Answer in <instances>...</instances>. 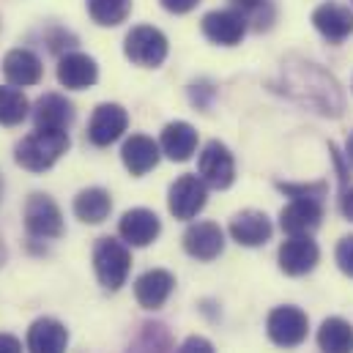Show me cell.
<instances>
[{"label":"cell","mask_w":353,"mask_h":353,"mask_svg":"<svg viewBox=\"0 0 353 353\" xmlns=\"http://www.w3.org/2000/svg\"><path fill=\"white\" fill-rule=\"evenodd\" d=\"M69 332L55 318H39L28 329V351L30 353H66Z\"/></svg>","instance_id":"cell-22"},{"label":"cell","mask_w":353,"mask_h":353,"mask_svg":"<svg viewBox=\"0 0 353 353\" xmlns=\"http://www.w3.org/2000/svg\"><path fill=\"white\" fill-rule=\"evenodd\" d=\"M183 250L194 261H205L208 263V261H214V258L222 255V250H225V233L214 222H194L183 233Z\"/></svg>","instance_id":"cell-12"},{"label":"cell","mask_w":353,"mask_h":353,"mask_svg":"<svg viewBox=\"0 0 353 353\" xmlns=\"http://www.w3.org/2000/svg\"><path fill=\"white\" fill-rule=\"evenodd\" d=\"M36 129H69L74 123V107L61 93H44L33 107Z\"/></svg>","instance_id":"cell-21"},{"label":"cell","mask_w":353,"mask_h":353,"mask_svg":"<svg viewBox=\"0 0 353 353\" xmlns=\"http://www.w3.org/2000/svg\"><path fill=\"white\" fill-rule=\"evenodd\" d=\"M28 99L19 88L0 85V126H19L28 118Z\"/></svg>","instance_id":"cell-26"},{"label":"cell","mask_w":353,"mask_h":353,"mask_svg":"<svg viewBox=\"0 0 353 353\" xmlns=\"http://www.w3.org/2000/svg\"><path fill=\"white\" fill-rule=\"evenodd\" d=\"M274 228H271V219L265 216L263 211H241L233 216L230 222V236L236 244L241 247H261L271 239Z\"/></svg>","instance_id":"cell-19"},{"label":"cell","mask_w":353,"mask_h":353,"mask_svg":"<svg viewBox=\"0 0 353 353\" xmlns=\"http://www.w3.org/2000/svg\"><path fill=\"white\" fill-rule=\"evenodd\" d=\"M321 258L318 244L310 236H290L282 247H279V268L288 276H304L310 274Z\"/></svg>","instance_id":"cell-14"},{"label":"cell","mask_w":353,"mask_h":353,"mask_svg":"<svg viewBox=\"0 0 353 353\" xmlns=\"http://www.w3.org/2000/svg\"><path fill=\"white\" fill-rule=\"evenodd\" d=\"M203 33L214 44L236 47L247 33V19L236 8H216L203 17Z\"/></svg>","instance_id":"cell-10"},{"label":"cell","mask_w":353,"mask_h":353,"mask_svg":"<svg viewBox=\"0 0 353 353\" xmlns=\"http://www.w3.org/2000/svg\"><path fill=\"white\" fill-rule=\"evenodd\" d=\"M233 8L247 19V25L252 22L255 30H268L276 14L271 0H233Z\"/></svg>","instance_id":"cell-28"},{"label":"cell","mask_w":353,"mask_h":353,"mask_svg":"<svg viewBox=\"0 0 353 353\" xmlns=\"http://www.w3.org/2000/svg\"><path fill=\"white\" fill-rule=\"evenodd\" d=\"M197 173H200V181L211 189H228L233 181H236V159L233 154L228 151L225 143L219 140H211L200 159H197Z\"/></svg>","instance_id":"cell-7"},{"label":"cell","mask_w":353,"mask_h":353,"mask_svg":"<svg viewBox=\"0 0 353 353\" xmlns=\"http://www.w3.org/2000/svg\"><path fill=\"white\" fill-rule=\"evenodd\" d=\"M58 80H61L63 88L85 90L90 85H96L99 66H96V61L90 55H85V52H66L58 61Z\"/></svg>","instance_id":"cell-18"},{"label":"cell","mask_w":353,"mask_h":353,"mask_svg":"<svg viewBox=\"0 0 353 353\" xmlns=\"http://www.w3.org/2000/svg\"><path fill=\"white\" fill-rule=\"evenodd\" d=\"M340 211H343L345 219H351L353 222V186L343 192V197H340Z\"/></svg>","instance_id":"cell-34"},{"label":"cell","mask_w":353,"mask_h":353,"mask_svg":"<svg viewBox=\"0 0 353 353\" xmlns=\"http://www.w3.org/2000/svg\"><path fill=\"white\" fill-rule=\"evenodd\" d=\"M0 353H22V345L11 334H0Z\"/></svg>","instance_id":"cell-33"},{"label":"cell","mask_w":353,"mask_h":353,"mask_svg":"<svg viewBox=\"0 0 353 353\" xmlns=\"http://www.w3.org/2000/svg\"><path fill=\"white\" fill-rule=\"evenodd\" d=\"M334 258H337L340 271H343V274H348V276H353V236H345V239L337 244Z\"/></svg>","instance_id":"cell-30"},{"label":"cell","mask_w":353,"mask_h":353,"mask_svg":"<svg viewBox=\"0 0 353 353\" xmlns=\"http://www.w3.org/2000/svg\"><path fill=\"white\" fill-rule=\"evenodd\" d=\"M345 157H348V162L353 165V132H351V137L345 140Z\"/></svg>","instance_id":"cell-35"},{"label":"cell","mask_w":353,"mask_h":353,"mask_svg":"<svg viewBox=\"0 0 353 353\" xmlns=\"http://www.w3.org/2000/svg\"><path fill=\"white\" fill-rule=\"evenodd\" d=\"M312 25H315V30H318L326 41L343 44L353 33V11L348 6H343V3L329 0V3H323V6L315 8Z\"/></svg>","instance_id":"cell-13"},{"label":"cell","mask_w":353,"mask_h":353,"mask_svg":"<svg viewBox=\"0 0 353 353\" xmlns=\"http://www.w3.org/2000/svg\"><path fill=\"white\" fill-rule=\"evenodd\" d=\"M168 36L154 28V25H137L126 33V41H123V52L126 58L134 63V66H143V69H157L165 63L168 58Z\"/></svg>","instance_id":"cell-4"},{"label":"cell","mask_w":353,"mask_h":353,"mask_svg":"<svg viewBox=\"0 0 353 353\" xmlns=\"http://www.w3.org/2000/svg\"><path fill=\"white\" fill-rule=\"evenodd\" d=\"M321 219H323V203L310 197H293L279 214V225L288 236H310L312 230H318Z\"/></svg>","instance_id":"cell-11"},{"label":"cell","mask_w":353,"mask_h":353,"mask_svg":"<svg viewBox=\"0 0 353 353\" xmlns=\"http://www.w3.org/2000/svg\"><path fill=\"white\" fill-rule=\"evenodd\" d=\"M197 3H200V0H162V6H165L170 14H186V11H192Z\"/></svg>","instance_id":"cell-32"},{"label":"cell","mask_w":353,"mask_h":353,"mask_svg":"<svg viewBox=\"0 0 353 353\" xmlns=\"http://www.w3.org/2000/svg\"><path fill=\"white\" fill-rule=\"evenodd\" d=\"M318 348L323 353H353V326L345 318H326L318 329Z\"/></svg>","instance_id":"cell-25"},{"label":"cell","mask_w":353,"mask_h":353,"mask_svg":"<svg viewBox=\"0 0 353 353\" xmlns=\"http://www.w3.org/2000/svg\"><path fill=\"white\" fill-rule=\"evenodd\" d=\"M93 268H96L99 282L107 290H118L126 282V276H129L132 252L118 239H110V236L107 239H99L96 241V250H93Z\"/></svg>","instance_id":"cell-3"},{"label":"cell","mask_w":353,"mask_h":353,"mask_svg":"<svg viewBox=\"0 0 353 353\" xmlns=\"http://www.w3.org/2000/svg\"><path fill=\"white\" fill-rule=\"evenodd\" d=\"M159 151L173 159V162H186L194 151H197V132L194 126H189L186 121H173L162 129V140H159Z\"/></svg>","instance_id":"cell-23"},{"label":"cell","mask_w":353,"mask_h":353,"mask_svg":"<svg viewBox=\"0 0 353 353\" xmlns=\"http://www.w3.org/2000/svg\"><path fill=\"white\" fill-rule=\"evenodd\" d=\"M110 211H112V200H110V192H104L101 186L83 189L74 197V214H77V219H83L88 225L104 222L110 216Z\"/></svg>","instance_id":"cell-24"},{"label":"cell","mask_w":353,"mask_h":353,"mask_svg":"<svg viewBox=\"0 0 353 353\" xmlns=\"http://www.w3.org/2000/svg\"><path fill=\"white\" fill-rule=\"evenodd\" d=\"M276 189L285 192L290 200H293V197H310V200H321V203H323L329 186H326L323 181H318V183H285V181H279Z\"/></svg>","instance_id":"cell-29"},{"label":"cell","mask_w":353,"mask_h":353,"mask_svg":"<svg viewBox=\"0 0 353 353\" xmlns=\"http://www.w3.org/2000/svg\"><path fill=\"white\" fill-rule=\"evenodd\" d=\"M176 288V276L165 268H151L134 282V299L145 310H159Z\"/></svg>","instance_id":"cell-17"},{"label":"cell","mask_w":353,"mask_h":353,"mask_svg":"<svg viewBox=\"0 0 353 353\" xmlns=\"http://www.w3.org/2000/svg\"><path fill=\"white\" fill-rule=\"evenodd\" d=\"M274 85L279 93L290 96L293 101H299V104H304L321 115H329V118L343 115L345 101H343V90L337 85V80L310 61L282 63L279 83H274Z\"/></svg>","instance_id":"cell-1"},{"label":"cell","mask_w":353,"mask_h":353,"mask_svg":"<svg viewBox=\"0 0 353 353\" xmlns=\"http://www.w3.org/2000/svg\"><path fill=\"white\" fill-rule=\"evenodd\" d=\"M3 74H6V80L11 85L28 88V85H36L41 80L44 66H41V61H39L36 52H30L25 47H17V50L6 52V58H3Z\"/></svg>","instance_id":"cell-16"},{"label":"cell","mask_w":353,"mask_h":353,"mask_svg":"<svg viewBox=\"0 0 353 353\" xmlns=\"http://www.w3.org/2000/svg\"><path fill=\"white\" fill-rule=\"evenodd\" d=\"M205 200H208V186L200 181V176H181L170 186L168 205L176 219H194L205 208Z\"/></svg>","instance_id":"cell-8"},{"label":"cell","mask_w":353,"mask_h":353,"mask_svg":"<svg viewBox=\"0 0 353 353\" xmlns=\"http://www.w3.org/2000/svg\"><path fill=\"white\" fill-rule=\"evenodd\" d=\"M69 151V132L63 129H36L28 137L17 143L14 159L19 168L30 173H44L50 170L63 154Z\"/></svg>","instance_id":"cell-2"},{"label":"cell","mask_w":353,"mask_h":353,"mask_svg":"<svg viewBox=\"0 0 353 353\" xmlns=\"http://www.w3.org/2000/svg\"><path fill=\"white\" fill-rule=\"evenodd\" d=\"M118 233L121 239L129 244V247H148L151 241H157V236L162 233V222L154 211L148 208H132L121 216V225H118Z\"/></svg>","instance_id":"cell-15"},{"label":"cell","mask_w":353,"mask_h":353,"mask_svg":"<svg viewBox=\"0 0 353 353\" xmlns=\"http://www.w3.org/2000/svg\"><path fill=\"white\" fill-rule=\"evenodd\" d=\"M132 11V0H88V14L96 25H121Z\"/></svg>","instance_id":"cell-27"},{"label":"cell","mask_w":353,"mask_h":353,"mask_svg":"<svg viewBox=\"0 0 353 353\" xmlns=\"http://www.w3.org/2000/svg\"><path fill=\"white\" fill-rule=\"evenodd\" d=\"M0 194H3V178H0Z\"/></svg>","instance_id":"cell-36"},{"label":"cell","mask_w":353,"mask_h":353,"mask_svg":"<svg viewBox=\"0 0 353 353\" xmlns=\"http://www.w3.org/2000/svg\"><path fill=\"white\" fill-rule=\"evenodd\" d=\"M25 228L36 239H61L63 236V214L50 194H30L25 203Z\"/></svg>","instance_id":"cell-6"},{"label":"cell","mask_w":353,"mask_h":353,"mask_svg":"<svg viewBox=\"0 0 353 353\" xmlns=\"http://www.w3.org/2000/svg\"><path fill=\"white\" fill-rule=\"evenodd\" d=\"M178 353H214V345L205 340V337H186L183 343H181V348Z\"/></svg>","instance_id":"cell-31"},{"label":"cell","mask_w":353,"mask_h":353,"mask_svg":"<svg viewBox=\"0 0 353 353\" xmlns=\"http://www.w3.org/2000/svg\"><path fill=\"white\" fill-rule=\"evenodd\" d=\"M159 157H162L159 145L145 134H132L121 148V159H123V165H126V170L132 176L151 173L159 165Z\"/></svg>","instance_id":"cell-20"},{"label":"cell","mask_w":353,"mask_h":353,"mask_svg":"<svg viewBox=\"0 0 353 353\" xmlns=\"http://www.w3.org/2000/svg\"><path fill=\"white\" fill-rule=\"evenodd\" d=\"M129 126V115L121 104H99L90 115L88 123V140L99 148L112 145Z\"/></svg>","instance_id":"cell-9"},{"label":"cell","mask_w":353,"mask_h":353,"mask_svg":"<svg viewBox=\"0 0 353 353\" xmlns=\"http://www.w3.org/2000/svg\"><path fill=\"white\" fill-rule=\"evenodd\" d=\"M265 332H268V340L279 348H296L307 340V332H310V318L307 312H301L299 307H276L268 312V321H265Z\"/></svg>","instance_id":"cell-5"}]
</instances>
